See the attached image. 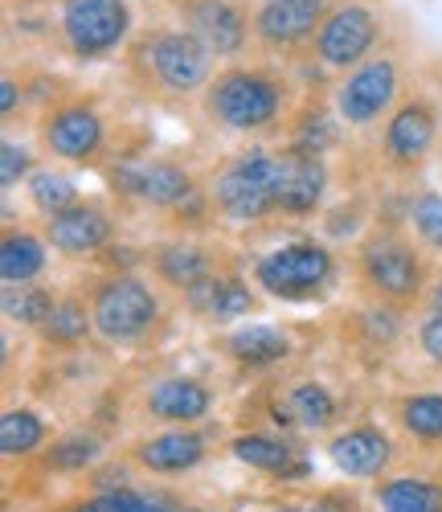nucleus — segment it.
Segmentation results:
<instances>
[{
	"label": "nucleus",
	"mask_w": 442,
	"mask_h": 512,
	"mask_svg": "<svg viewBox=\"0 0 442 512\" xmlns=\"http://www.w3.org/2000/svg\"><path fill=\"white\" fill-rule=\"evenodd\" d=\"M352 283L357 295L381 312L414 316L434 291L430 250L414 238L406 218H377L352 246Z\"/></svg>",
	"instance_id": "obj_1"
},
{
	"label": "nucleus",
	"mask_w": 442,
	"mask_h": 512,
	"mask_svg": "<svg viewBox=\"0 0 442 512\" xmlns=\"http://www.w3.org/2000/svg\"><path fill=\"white\" fill-rule=\"evenodd\" d=\"M123 74L131 91L156 107H181L201 99L217 74V58L185 25H148L127 41Z\"/></svg>",
	"instance_id": "obj_2"
},
{
	"label": "nucleus",
	"mask_w": 442,
	"mask_h": 512,
	"mask_svg": "<svg viewBox=\"0 0 442 512\" xmlns=\"http://www.w3.org/2000/svg\"><path fill=\"white\" fill-rule=\"evenodd\" d=\"M197 103L217 132L275 136L295 115V87L271 62H230L213 74Z\"/></svg>",
	"instance_id": "obj_3"
},
{
	"label": "nucleus",
	"mask_w": 442,
	"mask_h": 512,
	"mask_svg": "<svg viewBox=\"0 0 442 512\" xmlns=\"http://www.w3.org/2000/svg\"><path fill=\"white\" fill-rule=\"evenodd\" d=\"M103 177H107V189L119 201L176 218L181 234L185 230H201L209 218H217L205 181L193 173V168H185L181 160H168V156H119L115 164H103Z\"/></svg>",
	"instance_id": "obj_4"
},
{
	"label": "nucleus",
	"mask_w": 442,
	"mask_h": 512,
	"mask_svg": "<svg viewBox=\"0 0 442 512\" xmlns=\"http://www.w3.org/2000/svg\"><path fill=\"white\" fill-rule=\"evenodd\" d=\"M78 287L86 291L95 336L107 349H148L164 336L172 320L164 287L156 279H144L140 271H127V275L95 271Z\"/></svg>",
	"instance_id": "obj_5"
},
{
	"label": "nucleus",
	"mask_w": 442,
	"mask_h": 512,
	"mask_svg": "<svg viewBox=\"0 0 442 512\" xmlns=\"http://www.w3.org/2000/svg\"><path fill=\"white\" fill-rule=\"evenodd\" d=\"M213 213L234 226H262L279 218V152L271 148H242L221 160L209 181Z\"/></svg>",
	"instance_id": "obj_6"
},
{
	"label": "nucleus",
	"mask_w": 442,
	"mask_h": 512,
	"mask_svg": "<svg viewBox=\"0 0 442 512\" xmlns=\"http://www.w3.org/2000/svg\"><path fill=\"white\" fill-rule=\"evenodd\" d=\"M340 259L336 250L320 238H295L275 250H267L254 263V283L262 295L283 304H312L336 287Z\"/></svg>",
	"instance_id": "obj_7"
},
{
	"label": "nucleus",
	"mask_w": 442,
	"mask_h": 512,
	"mask_svg": "<svg viewBox=\"0 0 442 512\" xmlns=\"http://www.w3.org/2000/svg\"><path fill=\"white\" fill-rule=\"evenodd\" d=\"M442 144V103L430 91L406 87L381 127V168L397 181L418 177Z\"/></svg>",
	"instance_id": "obj_8"
},
{
	"label": "nucleus",
	"mask_w": 442,
	"mask_h": 512,
	"mask_svg": "<svg viewBox=\"0 0 442 512\" xmlns=\"http://www.w3.org/2000/svg\"><path fill=\"white\" fill-rule=\"evenodd\" d=\"M33 136H37V148L50 160H66L78 168H103V156L111 148L107 115L95 107V99L74 95V91L50 107H41Z\"/></svg>",
	"instance_id": "obj_9"
},
{
	"label": "nucleus",
	"mask_w": 442,
	"mask_h": 512,
	"mask_svg": "<svg viewBox=\"0 0 442 512\" xmlns=\"http://www.w3.org/2000/svg\"><path fill=\"white\" fill-rule=\"evenodd\" d=\"M127 0H58V50L70 62H103L127 50L131 33Z\"/></svg>",
	"instance_id": "obj_10"
},
{
	"label": "nucleus",
	"mask_w": 442,
	"mask_h": 512,
	"mask_svg": "<svg viewBox=\"0 0 442 512\" xmlns=\"http://www.w3.org/2000/svg\"><path fill=\"white\" fill-rule=\"evenodd\" d=\"M402 95H406L402 62H397L393 50H377L357 70L340 74L332 91V111L344 127H373L377 119H389V111Z\"/></svg>",
	"instance_id": "obj_11"
},
{
	"label": "nucleus",
	"mask_w": 442,
	"mask_h": 512,
	"mask_svg": "<svg viewBox=\"0 0 442 512\" xmlns=\"http://www.w3.org/2000/svg\"><path fill=\"white\" fill-rule=\"evenodd\" d=\"M381 37H385V21L369 0H336L312 41V58L324 70L348 74L377 54Z\"/></svg>",
	"instance_id": "obj_12"
},
{
	"label": "nucleus",
	"mask_w": 442,
	"mask_h": 512,
	"mask_svg": "<svg viewBox=\"0 0 442 512\" xmlns=\"http://www.w3.org/2000/svg\"><path fill=\"white\" fill-rule=\"evenodd\" d=\"M336 0H254L250 9V29H254V46L262 54H312V41L332 13Z\"/></svg>",
	"instance_id": "obj_13"
},
{
	"label": "nucleus",
	"mask_w": 442,
	"mask_h": 512,
	"mask_svg": "<svg viewBox=\"0 0 442 512\" xmlns=\"http://www.w3.org/2000/svg\"><path fill=\"white\" fill-rule=\"evenodd\" d=\"M37 230L46 234V242H50V250L58 254V259H70V263L91 259L95 263L107 246H115L119 218L103 197H82L70 209L54 213V218H41Z\"/></svg>",
	"instance_id": "obj_14"
},
{
	"label": "nucleus",
	"mask_w": 442,
	"mask_h": 512,
	"mask_svg": "<svg viewBox=\"0 0 442 512\" xmlns=\"http://www.w3.org/2000/svg\"><path fill=\"white\" fill-rule=\"evenodd\" d=\"M181 21L217 62H242L246 46H254L250 5L246 0H168Z\"/></svg>",
	"instance_id": "obj_15"
},
{
	"label": "nucleus",
	"mask_w": 442,
	"mask_h": 512,
	"mask_svg": "<svg viewBox=\"0 0 442 512\" xmlns=\"http://www.w3.org/2000/svg\"><path fill=\"white\" fill-rule=\"evenodd\" d=\"M213 455V431L205 426H160L123 447V459L144 476H189Z\"/></svg>",
	"instance_id": "obj_16"
},
{
	"label": "nucleus",
	"mask_w": 442,
	"mask_h": 512,
	"mask_svg": "<svg viewBox=\"0 0 442 512\" xmlns=\"http://www.w3.org/2000/svg\"><path fill=\"white\" fill-rule=\"evenodd\" d=\"M234 259L221 254V246H209V242H197L189 234H176V238H164L156 246L144 250V271L164 287L172 291L176 300H185L193 287H201L209 275H217L221 267H230Z\"/></svg>",
	"instance_id": "obj_17"
},
{
	"label": "nucleus",
	"mask_w": 442,
	"mask_h": 512,
	"mask_svg": "<svg viewBox=\"0 0 442 512\" xmlns=\"http://www.w3.org/2000/svg\"><path fill=\"white\" fill-rule=\"evenodd\" d=\"M397 439L373 418H357L344 422L336 435H328V459L340 476L348 480H385L397 463Z\"/></svg>",
	"instance_id": "obj_18"
},
{
	"label": "nucleus",
	"mask_w": 442,
	"mask_h": 512,
	"mask_svg": "<svg viewBox=\"0 0 442 512\" xmlns=\"http://www.w3.org/2000/svg\"><path fill=\"white\" fill-rule=\"evenodd\" d=\"M344 402L320 377H295L271 402V422L283 431H307V435H336L344 426Z\"/></svg>",
	"instance_id": "obj_19"
},
{
	"label": "nucleus",
	"mask_w": 442,
	"mask_h": 512,
	"mask_svg": "<svg viewBox=\"0 0 442 512\" xmlns=\"http://www.w3.org/2000/svg\"><path fill=\"white\" fill-rule=\"evenodd\" d=\"M213 386L193 373H164L152 377L140 394V414L160 426H205L213 414Z\"/></svg>",
	"instance_id": "obj_20"
},
{
	"label": "nucleus",
	"mask_w": 442,
	"mask_h": 512,
	"mask_svg": "<svg viewBox=\"0 0 442 512\" xmlns=\"http://www.w3.org/2000/svg\"><path fill=\"white\" fill-rule=\"evenodd\" d=\"M328 160L320 152H307L295 144L279 148V218H312L328 201Z\"/></svg>",
	"instance_id": "obj_21"
},
{
	"label": "nucleus",
	"mask_w": 442,
	"mask_h": 512,
	"mask_svg": "<svg viewBox=\"0 0 442 512\" xmlns=\"http://www.w3.org/2000/svg\"><path fill=\"white\" fill-rule=\"evenodd\" d=\"M230 455L250 467V472H262L271 480H312V459L307 451L287 435V431H267V426H254V431H238L230 435Z\"/></svg>",
	"instance_id": "obj_22"
},
{
	"label": "nucleus",
	"mask_w": 442,
	"mask_h": 512,
	"mask_svg": "<svg viewBox=\"0 0 442 512\" xmlns=\"http://www.w3.org/2000/svg\"><path fill=\"white\" fill-rule=\"evenodd\" d=\"M107 459V435L99 426H70V431L54 435V443L41 451L33 463H25L21 472L37 480L54 476H91L95 467Z\"/></svg>",
	"instance_id": "obj_23"
},
{
	"label": "nucleus",
	"mask_w": 442,
	"mask_h": 512,
	"mask_svg": "<svg viewBox=\"0 0 442 512\" xmlns=\"http://www.w3.org/2000/svg\"><path fill=\"white\" fill-rule=\"evenodd\" d=\"M181 304H185L197 320L234 324V320L258 312V295H254V287L246 283V275L238 271V263H230V267H221L217 275H209L201 287H193Z\"/></svg>",
	"instance_id": "obj_24"
},
{
	"label": "nucleus",
	"mask_w": 442,
	"mask_h": 512,
	"mask_svg": "<svg viewBox=\"0 0 442 512\" xmlns=\"http://www.w3.org/2000/svg\"><path fill=\"white\" fill-rule=\"evenodd\" d=\"M217 353L226 357L230 365H238L242 373H267V369H279L283 361H291L295 340L279 324H250V328H238L230 336H221Z\"/></svg>",
	"instance_id": "obj_25"
},
{
	"label": "nucleus",
	"mask_w": 442,
	"mask_h": 512,
	"mask_svg": "<svg viewBox=\"0 0 442 512\" xmlns=\"http://www.w3.org/2000/svg\"><path fill=\"white\" fill-rule=\"evenodd\" d=\"M50 267V242L33 226H17L9 222L0 234V279L5 287H21V283H37Z\"/></svg>",
	"instance_id": "obj_26"
},
{
	"label": "nucleus",
	"mask_w": 442,
	"mask_h": 512,
	"mask_svg": "<svg viewBox=\"0 0 442 512\" xmlns=\"http://www.w3.org/2000/svg\"><path fill=\"white\" fill-rule=\"evenodd\" d=\"M91 336H95V320H91V304H86L82 287L62 291L50 320H46V328L37 332L41 349H54V353H78V349H86V340Z\"/></svg>",
	"instance_id": "obj_27"
},
{
	"label": "nucleus",
	"mask_w": 442,
	"mask_h": 512,
	"mask_svg": "<svg viewBox=\"0 0 442 512\" xmlns=\"http://www.w3.org/2000/svg\"><path fill=\"white\" fill-rule=\"evenodd\" d=\"M54 443V426L50 418L33 410V406H9L5 414H0V455H5V463H33L41 451H46Z\"/></svg>",
	"instance_id": "obj_28"
},
{
	"label": "nucleus",
	"mask_w": 442,
	"mask_h": 512,
	"mask_svg": "<svg viewBox=\"0 0 442 512\" xmlns=\"http://www.w3.org/2000/svg\"><path fill=\"white\" fill-rule=\"evenodd\" d=\"M389 418L410 443H418L426 451H442V394L438 390L397 394L389 402Z\"/></svg>",
	"instance_id": "obj_29"
},
{
	"label": "nucleus",
	"mask_w": 442,
	"mask_h": 512,
	"mask_svg": "<svg viewBox=\"0 0 442 512\" xmlns=\"http://www.w3.org/2000/svg\"><path fill=\"white\" fill-rule=\"evenodd\" d=\"M377 512H442V484L430 476H385L369 484Z\"/></svg>",
	"instance_id": "obj_30"
},
{
	"label": "nucleus",
	"mask_w": 442,
	"mask_h": 512,
	"mask_svg": "<svg viewBox=\"0 0 442 512\" xmlns=\"http://www.w3.org/2000/svg\"><path fill=\"white\" fill-rule=\"evenodd\" d=\"M54 304H58V291L50 283H21V287H5V291H0V308H5L9 328L33 332V336L46 328Z\"/></svg>",
	"instance_id": "obj_31"
},
{
	"label": "nucleus",
	"mask_w": 442,
	"mask_h": 512,
	"mask_svg": "<svg viewBox=\"0 0 442 512\" xmlns=\"http://www.w3.org/2000/svg\"><path fill=\"white\" fill-rule=\"evenodd\" d=\"M287 144L324 156L328 148L340 144V119H332L324 103H303V107H295V115L287 123Z\"/></svg>",
	"instance_id": "obj_32"
},
{
	"label": "nucleus",
	"mask_w": 442,
	"mask_h": 512,
	"mask_svg": "<svg viewBox=\"0 0 442 512\" xmlns=\"http://www.w3.org/2000/svg\"><path fill=\"white\" fill-rule=\"evenodd\" d=\"M25 189H29V201H33V209L41 213V218H54V213L82 201L78 185L66 173H54V168H37V173L25 181Z\"/></svg>",
	"instance_id": "obj_33"
},
{
	"label": "nucleus",
	"mask_w": 442,
	"mask_h": 512,
	"mask_svg": "<svg viewBox=\"0 0 442 512\" xmlns=\"http://www.w3.org/2000/svg\"><path fill=\"white\" fill-rule=\"evenodd\" d=\"M406 222H410L414 238H418L426 250L442 254V193H438V189H426V193H418V197L410 201Z\"/></svg>",
	"instance_id": "obj_34"
},
{
	"label": "nucleus",
	"mask_w": 442,
	"mask_h": 512,
	"mask_svg": "<svg viewBox=\"0 0 442 512\" xmlns=\"http://www.w3.org/2000/svg\"><path fill=\"white\" fill-rule=\"evenodd\" d=\"M33 173H37V168H33V152L25 144H17L13 136H5V144H0V181H5V189H17Z\"/></svg>",
	"instance_id": "obj_35"
},
{
	"label": "nucleus",
	"mask_w": 442,
	"mask_h": 512,
	"mask_svg": "<svg viewBox=\"0 0 442 512\" xmlns=\"http://www.w3.org/2000/svg\"><path fill=\"white\" fill-rule=\"evenodd\" d=\"M307 512H365V500H361L357 488H352V480H344V484L316 488V496H312V504H307Z\"/></svg>",
	"instance_id": "obj_36"
},
{
	"label": "nucleus",
	"mask_w": 442,
	"mask_h": 512,
	"mask_svg": "<svg viewBox=\"0 0 442 512\" xmlns=\"http://www.w3.org/2000/svg\"><path fill=\"white\" fill-rule=\"evenodd\" d=\"M418 349L442 369V312L426 308L422 320H418Z\"/></svg>",
	"instance_id": "obj_37"
},
{
	"label": "nucleus",
	"mask_w": 442,
	"mask_h": 512,
	"mask_svg": "<svg viewBox=\"0 0 442 512\" xmlns=\"http://www.w3.org/2000/svg\"><path fill=\"white\" fill-rule=\"evenodd\" d=\"M21 103H25V87L17 82V74H5V78H0V115H5V123L17 119Z\"/></svg>",
	"instance_id": "obj_38"
},
{
	"label": "nucleus",
	"mask_w": 442,
	"mask_h": 512,
	"mask_svg": "<svg viewBox=\"0 0 442 512\" xmlns=\"http://www.w3.org/2000/svg\"><path fill=\"white\" fill-rule=\"evenodd\" d=\"M13 9H46V5H54V0H9Z\"/></svg>",
	"instance_id": "obj_39"
},
{
	"label": "nucleus",
	"mask_w": 442,
	"mask_h": 512,
	"mask_svg": "<svg viewBox=\"0 0 442 512\" xmlns=\"http://www.w3.org/2000/svg\"><path fill=\"white\" fill-rule=\"evenodd\" d=\"M262 512H307V508H295V504H275V508H262Z\"/></svg>",
	"instance_id": "obj_40"
},
{
	"label": "nucleus",
	"mask_w": 442,
	"mask_h": 512,
	"mask_svg": "<svg viewBox=\"0 0 442 512\" xmlns=\"http://www.w3.org/2000/svg\"><path fill=\"white\" fill-rule=\"evenodd\" d=\"M185 512H217V508H201V504H189Z\"/></svg>",
	"instance_id": "obj_41"
},
{
	"label": "nucleus",
	"mask_w": 442,
	"mask_h": 512,
	"mask_svg": "<svg viewBox=\"0 0 442 512\" xmlns=\"http://www.w3.org/2000/svg\"><path fill=\"white\" fill-rule=\"evenodd\" d=\"M438 164H442V144H438Z\"/></svg>",
	"instance_id": "obj_42"
}]
</instances>
